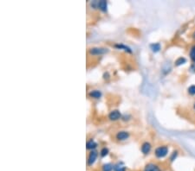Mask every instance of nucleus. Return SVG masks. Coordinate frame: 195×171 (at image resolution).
<instances>
[{
  "mask_svg": "<svg viewBox=\"0 0 195 171\" xmlns=\"http://www.w3.org/2000/svg\"><path fill=\"white\" fill-rule=\"evenodd\" d=\"M168 152H169V149L167 145H162L158 147L155 151H154V155L157 158L159 159H161V158H164L166 156L168 155Z\"/></svg>",
  "mask_w": 195,
  "mask_h": 171,
  "instance_id": "f257e3e1",
  "label": "nucleus"
},
{
  "mask_svg": "<svg viewBox=\"0 0 195 171\" xmlns=\"http://www.w3.org/2000/svg\"><path fill=\"white\" fill-rule=\"evenodd\" d=\"M143 171H162V169L160 168L159 164L154 162H150L146 165Z\"/></svg>",
  "mask_w": 195,
  "mask_h": 171,
  "instance_id": "f03ea898",
  "label": "nucleus"
},
{
  "mask_svg": "<svg viewBox=\"0 0 195 171\" xmlns=\"http://www.w3.org/2000/svg\"><path fill=\"white\" fill-rule=\"evenodd\" d=\"M108 49H103V48H92L89 49V54L93 56H98V55H103L108 52Z\"/></svg>",
  "mask_w": 195,
  "mask_h": 171,
  "instance_id": "7ed1b4c3",
  "label": "nucleus"
},
{
  "mask_svg": "<svg viewBox=\"0 0 195 171\" xmlns=\"http://www.w3.org/2000/svg\"><path fill=\"white\" fill-rule=\"evenodd\" d=\"M96 158H97V152L96 151H92L90 153H89V155H88V166H91L94 164V162H96Z\"/></svg>",
  "mask_w": 195,
  "mask_h": 171,
  "instance_id": "20e7f679",
  "label": "nucleus"
},
{
  "mask_svg": "<svg viewBox=\"0 0 195 171\" xmlns=\"http://www.w3.org/2000/svg\"><path fill=\"white\" fill-rule=\"evenodd\" d=\"M122 118V114H121V112L118 111V110H114V111H112L110 113H109V115H108V118L110 119V120H113V121H116Z\"/></svg>",
  "mask_w": 195,
  "mask_h": 171,
  "instance_id": "39448f33",
  "label": "nucleus"
},
{
  "mask_svg": "<svg viewBox=\"0 0 195 171\" xmlns=\"http://www.w3.org/2000/svg\"><path fill=\"white\" fill-rule=\"evenodd\" d=\"M129 137V133L127 132V131H119L118 133L116 134V139L119 140V141H124V140H127Z\"/></svg>",
  "mask_w": 195,
  "mask_h": 171,
  "instance_id": "423d86ee",
  "label": "nucleus"
},
{
  "mask_svg": "<svg viewBox=\"0 0 195 171\" xmlns=\"http://www.w3.org/2000/svg\"><path fill=\"white\" fill-rule=\"evenodd\" d=\"M151 149H152V146H151V144H149L148 142H145L143 144L141 145V151H142L144 155L149 154V152L151 151Z\"/></svg>",
  "mask_w": 195,
  "mask_h": 171,
  "instance_id": "0eeeda50",
  "label": "nucleus"
},
{
  "mask_svg": "<svg viewBox=\"0 0 195 171\" xmlns=\"http://www.w3.org/2000/svg\"><path fill=\"white\" fill-rule=\"evenodd\" d=\"M97 7L101 10L106 11V10H107V7H108V3H107V1H105V0L99 1L97 3Z\"/></svg>",
  "mask_w": 195,
  "mask_h": 171,
  "instance_id": "6e6552de",
  "label": "nucleus"
},
{
  "mask_svg": "<svg viewBox=\"0 0 195 171\" xmlns=\"http://www.w3.org/2000/svg\"><path fill=\"white\" fill-rule=\"evenodd\" d=\"M88 95H89V97L93 98V99H99V98L102 97V93H101V91L93 90L88 93Z\"/></svg>",
  "mask_w": 195,
  "mask_h": 171,
  "instance_id": "1a4fd4ad",
  "label": "nucleus"
},
{
  "mask_svg": "<svg viewBox=\"0 0 195 171\" xmlns=\"http://www.w3.org/2000/svg\"><path fill=\"white\" fill-rule=\"evenodd\" d=\"M114 171H126V167L124 166L122 162H118L114 165Z\"/></svg>",
  "mask_w": 195,
  "mask_h": 171,
  "instance_id": "9d476101",
  "label": "nucleus"
},
{
  "mask_svg": "<svg viewBox=\"0 0 195 171\" xmlns=\"http://www.w3.org/2000/svg\"><path fill=\"white\" fill-rule=\"evenodd\" d=\"M150 49H152L153 52L157 53V52H159V51L161 49V46H160V44H159V42H156V43L151 44V45H150Z\"/></svg>",
  "mask_w": 195,
  "mask_h": 171,
  "instance_id": "9b49d317",
  "label": "nucleus"
},
{
  "mask_svg": "<svg viewBox=\"0 0 195 171\" xmlns=\"http://www.w3.org/2000/svg\"><path fill=\"white\" fill-rule=\"evenodd\" d=\"M96 146H97V144L94 141V140H92V139H91V140H89V141L87 143L88 150H94V149H96Z\"/></svg>",
  "mask_w": 195,
  "mask_h": 171,
  "instance_id": "f8f14e48",
  "label": "nucleus"
},
{
  "mask_svg": "<svg viewBox=\"0 0 195 171\" xmlns=\"http://www.w3.org/2000/svg\"><path fill=\"white\" fill-rule=\"evenodd\" d=\"M186 62V58H184V57H179L177 60H175V66L179 67V66H181V65H183V64H185Z\"/></svg>",
  "mask_w": 195,
  "mask_h": 171,
  "instance_id": "ddd939ff",
  "label": "nucleus"
},
{
  "mask_svg": "<svg viewBox=\"0 0 195 171\" xmlns=\"http://www.w3.org/2000/svg\"><path fill=\"white\" fill-rule=\"evenodd\" d=\"M189 56H190V58L192 59V60L195 63V45H193L191 48L190 52H189Z\"/></svg>",
  "mask_w": 195,
  "mask_h": 171,
  "instance_id": "4468645a",
  "label": "nucleus"
},
{
  "mask_svg": "<svg viewBox=\"0 0 195 171\" xmlns=\"http://www.w3.org/2000/svg\"><path fill=\"white\" fill-rule=\"evenodd\" d=\"M114 169V166L110 163H106L103 166V171H112Z\"/></svg>",
  "mask_w": 195,
  "mask_h": 171,
  "instance_id": "2eb2a0df",
  "label": "nucleus"
},
{
  "mask_svg": "<svg viewBox=\"0 0 195 171\" xmlns=\"http://www.w3.org/2000/svg\"><path fill=\"white\" fill-rule=\"evenodd\" d=\"M115 48H117V49H123L124 50L128 51V52H129V53H131V52H132V51H131V49H129V47H127V46L123 45V44H116V45H115Z\"/></svg>",
  "mask_w": 195,
  "mask_h": 171,
  "instance_id": "dca6fc26",
  "label": "nucleus"
},
{
  "mask_svg": "<svg viewBox=\"0 0 195 171\" xmlns=\"http://www.w3.org/2000/svg\"><path fill=\"white\" fill-rule=\"evenodd\" d=\"M178 155H179V152H178V151H174L172 154H171V156H170V158H169V160L170 162H174L177 158V156H178Z\"/></svg>",
  "mask_w": 195,
  "mask_h": 171,
  "instance_id": "f3484780",
  "label": "nucleus"
},
{
  "mask_svg": "<svg viewBox=\"0 0 195 171\" xmlns=\"http://www.w3.org/2000/svg\"><path fill=\"white\" fill-rule=\"evenodd\" d=\"M187 92H188V93H189L190 95H195V85L190 86L188 87V89H187Z\"/></svg>",
  "mask_w": 195,
  "mask_h": 171,
  "instance_id": "a211bd4d",
  "label": "nucleus"
},
{
  "mask_svg": "<svg viewBox=\"0 0 195 171\" xmlns=\"http://www.w3.org/2000/svg\"><path fill=\"white\" fill-rule=\"evenodd\" d=\"M100 154H101V156H106L108 154V148H103V149H102V151H101V152H100Z\"/></svg>",
  "mask_w": 195,
  "mask_h": 171,
  "instance_id": "6ab92c4d",
  "label": "nucleus"
},
{
  "mask_svg": "<svg viewBox=\"0 0 195 171\" xmlns=\"http://www.w3.org/2000/svg\"><path fill=\"white\" fill-rule=\"evenodd\" d=\"M192 37H193V40L195 41V30L193 31V33L192 34Z\"/></svg>",
  "mask_w": 195,
  "mask_h": 171,
  "instance_id": "aec40b11",
  "label": "nucleus"
},
{
  "mask_svg": "<svg viewBox=\"0 0 195 171\" xmlns=\"http://www.w3.org/2000/svg\"><path fill=\"white\" fill-rule=\"evenodd\" d=\"M193 109H194V111H195V102H194V104H193Z\"/></svg>",
  "mask_w": 195,
  "mask_h": 171,
  "instance_id": "412c9836",
  "label": "nucleus"
}]
</instances>
